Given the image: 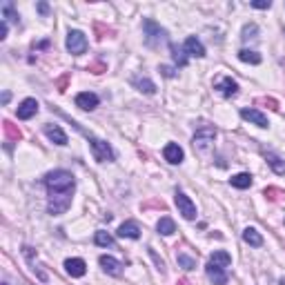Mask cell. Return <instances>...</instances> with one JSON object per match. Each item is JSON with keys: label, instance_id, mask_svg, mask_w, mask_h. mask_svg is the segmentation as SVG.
Wrapping results in <instances>:
<instances>
[{"label": "cell", "instance_id": "cell-1", "mask_svg": "<svg viewBox=\"0 0 285 285\" xmlns=\"http://www.w3.org/2000/svg\"><path fill=\"white\" fill-rule=\"evenodd\" d=\"M45 185L49 190V203L47 209L51 216H60L69 209L71 205V194H74L76 181L69 172L65 169H56V172H49L45 176Z\"/></svg>", "mask_w": 285, "mask_h": 285}, {"label": "cell", "instance_id": "cell-2", "mask_svg": "<svg viewBox=\"0 0 285 285\" xmlns=\"http://www.w3.org/2000/svg\"><path fill=\"white\" fill-rule=\"evenodd\" d=\"M142 31H145L147 47H160V45L167 43V31H165L158 22L151 20V18H147V20L142 22Z\"/></svg>", "mask_w": 285, "mask_h": 285}, {"label": "cell", "instance_id": "cell-3", "mask_svg": "<svg viewBox=\"0 0 285 285\" xmlns=\"http://www.w3.org/2000/svg\"><path fill=\"white\" fill-rule=\"evenodd\" d=\"M214 138H216V129L203 127V129H198V132L194 134L191 145H194V149L198 151L200 156H207L209 151H212V147H214Z\"/></svg>", "mask_w": 285, "mask_h": 285}, {"label": "cell", "instance_id": "cell-4", "mask_svg": "<svg viewBox=\"0 0 285 285\" xmlns=\"http://www.w3.org/2000/svg\"><path fill=\"white\" fill-rule=\"evenodd\" d=\"M89 147H92V154L98 163H109V160H114V149L109 147V142L89 136Z\"/></svg>", "mask_w": 285, "mask_h": 285}, {"label": "cell", "instance_id": "cell-5", "mask_svg": "<svg viewBox=\"0 0 285 285\" xmlns=\"http://www.w3.org/2000/svg\"><path fill=\"white\" fill-rule=\"evenodd\" d=\"M65 45H67V51L74 53V56H80V53L87 51V38H85V34H83V31H78V29H74V31L67 34V43Z\"/></svg>", "mask_w": 285, "mask_h": 285}, {"label": "cell", "instance_id": "cell-6", "mask_svg": "<svg viewBox=\"0 0 285 285\" xmlns=\"http://www.w3.org/2000/svg\"><path fill=\"white\" fill-rule=\"evenodd\" d=\"M174 200H176L178 214H181V216L185 218V221H194V218H196V205L190 200V196L183 194V191H176Z\"/></svg>", "mask_w": 285, "mask_h": 285}, {"label": "cell", "instance_id": "cell-7", "mask_svg": "<svg viewBox=\"0 0 285 285\" xmlns=\"http://www.w3.org/2000/svg\"><path fill=\"white\" fill-rule=\"evenodd\" d=\"M214 89H216L221 96L232 98V96H236V92H238V85H236V80H232L230 76H221V78L214 80Z\"/></svg>", "mask_w": 285, "mask_h": 285}, {"label": "cell", "instance_id": "cell-8", "mask_svg": "<svg viewBox=\"0 0 285 285\" xmlns=\"http://www.w3.org/2000/svg\"><path fill=\"white\" fill-rule=\"evenodd\" d=\"M205 272H207V279L212 281L214 285L227 283V272H225V267H223V265H216V263L209 261L207 265H205Z\"/></svg>", "mask_w": 285, "mask_h": 285}, {"label": "cell", "instance_id": "cell-9", "mask_svg": "<svg viewBox=\"0 0 285 285\" xmlns=\"http://www.w3.org/2000/svg\"><path fill=\"white\" fill-rule=\"evenodd\" d=\"M18 118L20 120H29V118H34L36 114H38V100L36 98H25V100L18 105Z\"/></svg>", "mask_w": 285, "mask_h": 285}, {"label": "cell", "instance_id": "cell-10", "mask_svg": "<svg viewBox=\"0 0 285 285\" xmlns=\"http://www.w3.org/2000/svg\"><path fill=\"white\" fill-rule=\"evenodd\" d=\"M240 118L249 120V123L256 125V127H267V116L263 114V111L254 109V107H245V109H240Z\"/></svg>", "mask_w": 285, "mask_h": 285}, {"label": "cell", "instance_id": "cell-11", "mask_svg": "<svg viewBox=\"0 0 285 285\" xmlns=\"http://www.w3.org/2000/svg\"><path fill=\"white\" fill-rule=\"evenodd\" d=\"M163 156H165V160H167V163H172V165L183 163V158H185V154H183V147L176 145V142H167V145H165V149H163Z\"/></svg>", "mask_w": 285, "mask_h": 285}, {"label": "cell", "instance_id": "cell-12", "mask_svg": "<svg viewBox=\"0 0 285 285\" xmlns=\"http://www.w3.org/2000/svg\"><path fill=\"white\" fill-rule=\"evenodd\" d=\"M98 263H100V267H102V270H105L109 276H120V274H123V263L116 261L114 256H107V254H105V256L98 258Z\"/></svg>", "mask_w": 285, "mask_h": 285}, {"label": "cell", "instance_id": "cell-13", "mask_svg": "<svg viewBox=\"0 0 285 285\" xmlns=\"http://www.w3.org/2000/svg\"><path fill=\"white\" fill-rule=\"evenodd\" d=\"M65 270H67V274H69V276L80 279V276H85V272H87V263H85L83 258H67Z\"/></svg>", "mask_w": 285, "mask_h": 285}, {"label": "cell", "instance_id": "cell-14", "mask_svg": "<svg viewBox=\"0 0 285 285\" xmlns=\"http://www.w3.org/2000/svg\"><path fill=\"white\" fill-rule=\"evenodd\" d=\"M129 83L134 85V87L138 89V92H142V94H147V96H151V94H156V85L151 83L147 76H141V74H136V76H132L129 78Z\"/></svg>", "mask_w": 285, "mask_h": 285}, {"label": "cell", "instance_id": "cell-15", "mask_svg": "<svg viewBox=\"0 0 285 285\" xmlns=\"http://www.w3.org/2000/svg\"><path fill=\"white\" fill-rule=\"evenodd\" d=\"M98 96L92 92H80L78 96H76V107H80V109H96L98 107Z\"/></svg>", "mask_w": 285, "mask_h": 285}, {"label": "cell", "instance_id": "cell-16", "mask_svg": "<svg viewBox=\"0 0 285 285\" xmlns=\"http://www.w3.org/2000/svg\"><path fill=\"white\" fill-rule=\"evenodd\" d=\"M45 136L51 142H56V145H67V134L62 132L58 125H51V123L45 125Z\"/></svg>", "mask_w": 285, "mask_h": 285}, {"label": "cell", "instance_id": "cell-17", "mask_svg": "<svg viewBox=\"0 0 285 285\" xmlns=\"http://www.w3.org/2000/svg\"><path fill=\"white\" fill-rule=\"evenodd\" d=\"M185 51H187V56H191V58H203L205 56V47H203V43H200L196 36H190V38L185 40Z\"/></svg>", "mask_w": 285, "mask_h": 285}, {"label": "cell", "instance_id": "cell-18", "mask_svg": "<svg viewBox=\"0 0 285 285\" xmlns=\"http://www.w3.org/2000/svg\"><path fill=\"white\" fill-rule=\"evenodd\" d=\"M118 236L120 238H138L141 236V227H138L136 221H125L118 227Z\"/></svg>", "mask_w": 285, "mask_h": 285}, {"label": "cell", "instance_id": "cell-19", "mask_svg": "<svg viewBox=\"0 0 285 285\" xmlns=\"http://www.w3.org/2000/svg\"><path fill=\"white\" fill-rule=\"evenodd\" d=\"M243 240L247 245H252V247H261L263 245V236L258 234L254 227H245V232H243Z\"/></svg>", "mask_w": 285, "mask_h": 285}, {"label": "cell", "instance_id": "cell-20", "mask_svg": "<svg viewBox=\"0 0 285 285\" xmlns=\"http://www.w3.org/2000/svg\"><path fill=\"white\" fill-rule=\"evenodd\" d=\"M230 185L236 187V190H247V187L252 185V176L245 174V172H240V174H236V176L230 178Z\"/></svg>", "mask_w": 285, "mask_h": 285}, {"label": "cell", "instance_id": "cell-21", "mask_svg": "<svg viewBox=\"0 0 285 285\" xmlns=\"http://www.w3.org/2000/svg\"><path fill=\"white\" fill-rule=\"evenodd\" d=\"M265 160H267V165H270V167L274 169L276 174L285 176V160L281 158V156H276V154H265Z\"/></svg>", "mask_w": 285, "mask_h": 285}, {"label": "cell", "instance_id": "cell-22", "mask_svg": "<svg viewBox=\"0 0 285 285\" xmlns=\"http://www.w3.org/2000/svg\"><path fill=\"white\" fill-rule=\"evenodd\" d=\"M156 230H158L163 236H169V234H174V232H176V225H174V221L169 216H163L158 221V225H156Z\"/></svg>", "mask_w": 285, "mask_h": 285}, {"label": "cell", "instance_id": "cell-23", "mask_svg": "<svg viewBox=\"0 0 285 285\" xmlns=\"http://www.w3.org/2000/svg\"><path fill=\"white\" fill-rule=\"evenodd\" d=\"M94 243L100 245V247H114V236L109 234V232H96V236H94Z\"/></svg>", "mask_w": 285, "mask_h": 285}, {"label": "cell", "instance_id": "cell-24", "mask_svg": "<svg viewBox=\"0 0 285 285\" xmlns=\"http://www.w3.org/2000/svg\"><path fill=\"white\" fill-rule=\"evenodd\" d=\"M172 56H174V62H176L178 67H185L187 60H190V56H187L185 47H176V45H172Z\"/></svg>", "mask_w": 285, "mask_h": 285}, {"label": "cell", "instance_id": "cell-25", "mask_svg": "<svg viewBox=\"0 0 285 285\" xmlns=\"http://www.w3.org/2000/svg\"><path fill=\"white\" fill-rule=\"evenodd\" d=\"M238 58H240L243 62H249V65H258V62H261V53L249 51V49H240V51H238Z\"/></svg>", "mask_w": 285, "mask_h": 285}, {"label": "cell", "instance_id": "cell-26", "mask_svg": "<svg viewBox=\"0 0 285 285\" xmlns=\"http://www.w3.org/2000/svg\"><path fill=\"white\" fill-rule=\"evenodd\" d=\"M209 261L212 263H216V265H223V267H227L232 263V256L227 252H223V249H218V252H214L212 256H209Z\"/></svg>", "mask_w": 285, "mask_h": 285}, {"label": "cell", "instance_id": "cell-27", "mask_svg": "<svg viewBox=\"0 0 285 285\" xmlns=\"http://www.w3.org/2000/svg\"><path fill=\"white\" fill-rule=\"evenodd\" d=\"M176 261H178V265L185 267V270H194V267H196V261H194V258L187 256V254H183V252H178Z\"/></svg>", "mask_w": 285, "mask_h": 285}, {"label": "cell", "instance_id": "cell-28", "mask_svg": "<svg viewBox=\"0 0 285 285\" xmlns=\"http://www.w3.org/2000/svg\"><path fill=\"white\" fill-rule=\"evenodd\" d=\"M2 16H4V20H13V22H18V13L13 11V4L11 2H4L2 4Z\"/></svg>", "mask_w": 285, "mask_h": 285}, {"label": "cell", "instance_id": "cell-29", "mask_svg": "<svg viewBox=\"0 0 285 285\" xmlns=\"http://www.w3.org/2000/svg\"><path fill=\"white\" fill-rule=\"evenodd\" d=\"M256 34H258V27H256V25H245V27H243V40L256 38Z\"/></svg>", "mask_w": 285, "mask_h": 285}, {"label": "cell", "instance_id": "cell-30", "mask_svg": "<svg viewBox=\"0 0 285 285\" xmlns=\"http://www.w3.org/2000/svg\"><path fill=\"white\" fill-rule=\"evenodd\" d=\"M249 4H252L254 9H270V7H272L270 0H252Z\"/></svg>", "mask_w": 285, "mask_h": 285}, {"label": "cell", "instance_id": "cell-31", "mask_svg": "<svg viewBox=\"0 0 285 285\" xmlns=\"http://www.w3.org/2000/svg\"><path fill=\"white\" fill-rule=\"evenodd\" d=\"M158 71L165 76V78H174V76H176V71H174L172 67H167V65H160V67H158Z\"/></svg>", "mask_w": 285, "mask_h": 285}, {"label": "cell", "instance_id": "cell-32", "mask_svg": "<svg viewBox=\"0 0 285 285\" xmlns=\"http://www.w3.org/2000/svg\"><path fill=\"white\" fill-rule=\"evenodd\" d=\"M7 29H9L7 20H2V22H0V40H4V38H7Z\"/></svg>", "mask_w": 285, "mask_h": 285}, {"label": "cell", "instance_id": "cell-33", "mask_svg": "<svg viewBox=\"0 0 285 285\" xmlns=\"http://www.w3.org/2000/svg\"><path fill=\"white\" fill-rule=\"evenodd\" d=\"M38 11L43 13V16H47V13H49V7H47V2H40V4H38Z\"/></svg>", "mask_w": 285, "mask_h": 285}, {"label": "cell", "instance_id": "cell-34", "mask_svg": "<svg viewBox=\"0 0 285 285\" xmlns=\"http://www.w3.org/2000/svg\"><path fill=\"white\" fill-rule=\"evenodd\" d=\"M2 285H7V283H2Z\"/></svg>", "mask_w": 285, "mask_h": 285}]
</instances>
